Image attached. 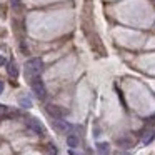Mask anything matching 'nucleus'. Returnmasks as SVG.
Returning <instances> with one entry per match:
<instances>
[{
    "label": "nucleus",
    "mask_w": 155,
    "mask_h": 155,
    "mask_svg": "<svg viewBox=\"0 0 155 155\" xmlns=\"http://www.w3.org/2000/svg\"><path fill=\"white\" fill-rule=\"evenodd\" d=\"M42 70H44V62H42L40 58H37V57L27 60V64H25V77H27L30 82L40 77Z\"/></svg>",
    "instance_id": "1"
},
{
    "label": "nucleus",
    "mask_w": 155,
    "mask_h": 155,
    "mask_svg": "<svg viewBox=\"0 0 155 155\" xmlns=\"http://www.w3.org/2000/svg\"><path fill=\"white\" fill-rule=\"evenodd\" d=\"M30 85H32V90H34L35 97L40 98V100H45V97H47V88H45L42 78L38 77V78H35V80H32Z\"/></svg>",
    "instance_id": "2"
},
{
    "label": "nucleus",
    "mask_w": 155,
    "mask_h": 155,
    "mask_svg": "<svg viewBox=\"0 0 155 155\" xmlns=\"http://www.w3.org/2000/svg\"><path fill=\"white\" fill-rule=\"evenodd\" d=\"M47 114L50 117H54V120H62V117H64L62 108L57 107V105H47Z\"/></svg>",
    "instance_id": "3"
},
{
    "label": "nucleus",
    "mask_w": 155,
    "mask_h": 155,
    "mask_svg": "<svg viewBox=\"0 0 155 155\" xmlns=\"http://www.w3.org/2000/svg\"><path fill=\"white\" fill-rule=\"evenodd\" d=\"M27 125H28V128H32V130L35 132V134H38V135H44V127H42V125L38 124L37 120H34V118H30V120L27 122Z\"/></svg>",
    "instance_id": "4"
},
{
    "label": "nucleus",
    "mask_w": 155,
    "mask_h": 155,
    "mask_svg": "<svg viewBox=\"0 0 155 155\" xmlns=\"http://www.w3.org/2000/svg\"><path fill=\"white\" fill-rule=\"evenodd\" d=\"M97 155H110V145L107 142H98L97 143Z\"/></svg>",
    "instance_id": "5"
},
{
    "label": "nucleus",
    "mask_w": 155,
    "mask_h": 155,
    "mask_svg": "<svg viewBox=\"0 0 155 155\" xmlns=\"http://www.w3.org/2000/svg\"><path fill=\"white\" fill-rule=\"evenodd\" d=\"M54 125H55V128L60 130V132H67L68 128H72V125L65 120H54Z\"/></svg>",
    "instance_id": "6"
},
{
    "label": "nucleus",
    "mask_w": 155,
    "mask_h": 155,
    "mask_svg": "<svg viewBox=\"0 0 155 155\" xmlns=\"http://www.w3.org/2000/svg\"><path fill=\"white\" fill-rule=\"evenodd\" d=\"M153 138H155V130H148V132H145V134H143L142 142H143L145 145H148L150 142H153Z\"/></svg>",
    "instance_id": "7"
},
{
    "label": "nucleus",
    "mask_w": 155,
    "mask_h": 155,
    "mask_svg": "<svg viewBox=\"0 0 155 155\" xmlns=\"http://www.w3.org/2000/svg\"><path fill=\"white\" fill-rule=\"evenodd\" d=\"M67 145L70 148H75V147H78V138H77V135H74V134H70L67 137Z\"/></svg>",
    "instance_id": "8"
},
{
    "label": "nucleus",
    "mask_w": 155,
    "mask_h": 155,
    "mask_svg": "<svg viewBox=\"0 0 155 155\" xmlns=\"http://www.w3.org/2000/svg\"><path fill=\"white\" fill-rule=\"evenodd\" d=\"M8 74H10L14 78L18 75V68H17V65H15V62H14V60H12L10 64H8Z\"/></svg>",
    "instance_id": "9"
},
{
    "label": "nucleus",
    "mask_w": 155,
    "mask_h": 155,
    "mask_svg": "<svg viewBox=\"0 0 155 155\" xmlns=\"http://www.w3.org/2000/svg\"><path fill=\"white\" fill-rule=\"evenodd\" d=\"M20 105H22V107H25V108H30V107H32V102H30V98H25V97H22V98H20Z\"/></svg>",
    "instance_id": "10"
},
{
    "label": "nucleus",
    "mask_w": 155,
    "mask_h": 155,
    "mask_svg": "<svg viewBox=\"0 0 155 155\" xmlns=\"http://www.w3.org/2000/svg\"><path fill=\"white\" fill-rule=\"evenodd\" d=\"M2 92H4V82L0 80V94H2Z\"/></svg>",
    "instance_id": "11"
},
{
    "label": "nucleus",
    "mask_w": 155,
    "mask_h": 155,
    "mask_svg": "<svg viewBox=\"0 0 155 155\" xmlns=\"http://www.w3.org/2000/svg\"><path fill=\"white\" fill-rule=\"evenodd\" d=\"M4 64H5V58L2 57V55H0V65H4Z\"/></svg>",
    "instance_id": "12"
},
{
    "label": "nucleus",
    "mask_w": 155,
    "mask_h": 155,
    "mask_svg": "<svg viewBox=\"0 0 155 155\" xmlns=\"http://www.w3.org/2000/svg\"><path fill=\"white\" fill-rule=\"evenodd\" d=\"M68 153H70V155H78V153H77V152H75V150H70V152H68Z\"/></svg>",
    "instance_id": "13"
},
{
    "label": "nucleus",
    "mask_w": 155,
    "mask_h": 155,
    "mask_svg": "<svg viewBox=\"0 0 155 155\" xmlns=\"http://www.w3.org/2000/svg\"><path fill=\"white\" fill-rule=\"evenodd\" d=\"M5 110V107H4V105H0V112H4Z\"/></svg>",
    "instance_id": "14"
},
{
    "label": "nucleus",
    "mask_w": 155,
    "mask_h": 155,
    "mask_svg": "<svg viewBox=\"0 0 155 155\" xmlns=\"http://www.w3.org/2000/svg\"><path fill=\"white\" fill-rule=\"evenodd\" d=\"M153 2H155V0H153Z\"/></svg>",
    "instance_id": "15"
}]
</instances>
